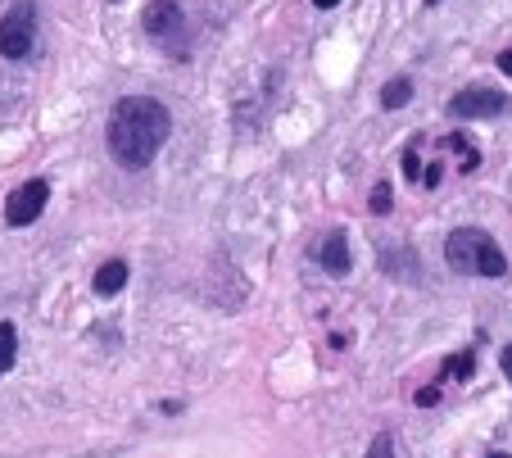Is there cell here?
I'll return each instance as SVG.
<instances>
[{
	"label": "cell",
	"instance_id": "6da1fadb",
	"mask_svg": "<svg viewBox=\"0 0 512 458\" xmlns=\"http://www.w3.org/2000/svg\"><path fill=\"white\" fill-rule=\"evenodd\" d=\"M168 132H173V118H168V109L159 100L127 96L118 100L114 118H109V155L123 168H145L164 150Z\"/></svg>",
	"mask_w": 512,
	"mask_h": 458
},
{
	"label": "cell",
	"instance_id": "7a4b0ae2",
	"mask_svg": "<svg viewBox=\"0 0 512 458\" xmlns=\"http://www.w3.org/2000/svg\"><path fill=\"white\" fill-rule=\"evenodd\" d=\"M445 259H449V268H458V273H476V277L508 273L503 250L494 245L490 232H481V227H458V232L445 241Z\"/></svg>",
	"mask_w": 512,
	"mask_h": 458
},
{
	"label": "cell",
	"instance_id": "3957f363",
	"mask_svg": "<svg viewBox=\"0 0 512 458\" xmlns=\"http://www.w3.org/2000/svg\"><path fill=\"white\" fill-rule=\"evenodd\" d=\"M32 32H37V5H32V0H19V5L0 19V55L5 59H28Z\"/></svg>",
	"mask_w": 512,
	"mask_h": 458
},
{
	"label": "cell",
	"instance_id": "277c9868",
	"mask_svg": "<svg viewBox=\"0 0 512 458\" xmlns=\"http://www.w3.org/2000/svg\"><path fill=\"white\" fill-rule=\"evenodd\" d=\"M182 32H186V14L177 0L145 5V37H155L159 46H182Z\"/></svg>",
	"mask_w": 512,
	"mask_h": 458
},
{
	"label": "cell",
	"instance_id": "5b68a950",
	"mask_svg": "<svg viewBox=\"0 0 512 458\" xmlns=\"http://www.w3.org/2000/svg\"><path fill=\"white\" fill-rule=\"evenodd\" d=\"M46 200H50V186L41 182V177L23 182L19 191H14L10 200H5V223H10V227H28V223H37L41 209H46Z\"/></svg>",
	"mask_w": 512,
	"mask_h": 458
},
{
	"label": "cell",
	"instance_id": "8992f818",
	"mask_svg": "<svg viewBox=\"0 0 512 458\" xmlns=\"http://www.w3.org/2000/svg\"><path fill=\"white\" fill-rule=\"evenodd\" d=\"M449 114L454 118H499V114H508V96L494 87H467L449 100Z\"/></svg>",
	"mask_w": 512,
	"mask_h": 458
},
{
	"label": "cell",
	"instance_id": "52a82bcc",
	"mask_svg": "<svg viewBox=\"0 0 512 458\" xmlns=\"http://www.w3.org/2000/svg\"><path fill=\"white\" fill-rule=\"evenodd\" d=\"M318 259H322V268H327L331 277H345L349 273V241H345V232H327V241L318 245Z\"/></svg>",
	"mask_w": 512,
	"mask_h": 458
},
{
	"label": "cell",
	"instance_id": "ba28073f",
	"mask_svg": "<svg viewBox=\"0 0 512 458\" xmlns=\"http://www.w3.org/2000/svg\"><path fill=\"white\" fill-rule=\"evenodd\" d=\"M123 282H127V264H123V259H109V264H100V273H96V291L100 295L123 291Z\"/></svg>",
	"mask_w": 512,
	"mask_h": 458
},
{
	"label": "cell",
	"instance_id": "9c48e42d",
	"mask_svg": "<svg viewBox=\"0 0 512 458\" xmlns=\"http://www.w3.org/2000/svg\"><path fill=\"white\" fill-rule=\"evenodd\" d=\"M14 350H19V332H14V322H0V372L14 368Z\"/></svg>",
	"mask_w": 512,
	"mask_h": 458
},
{
	"label": "cell",
	"instance_id": "30bf717a",
	"mask_svg": "<svg viewBox=\"0 0 512 458\" xmlns=\"http://www.w3.org/2000/svg\"><path fill=\"white\" fill-rule=\"evenodd\" d=\"M408 100H413V82H408V78L386 82V91H381V105H386V109H399V105H408Z\"/></svg>",
	"mask_w": 512,
	"mask_h": 458
},
{
	"label": "cell",
	"instance_id": "8fae6325",
	"mask_svg": "<svg viewBox=\"0 0 512 458\" xmlns=\"http://www.w3.org/2000/svg\"><path fill=\"white\" fill-rule=\"evenodd\" d=\"M472 372H476V359H472V354H454V359H445V377L467 381Z\"/></svg>",
	"mask_w": 512,
	"mask_h": 458
},
{
	"label": "cell",
	"instance_id": "7c38bea8",
	"mask_svg": "<svg viewBox=\"0 0 512 458\" xmlns=\"http://www.w3.org/2000/svg\"><path fill=\"white\" fill-rule=\"evenodd\" d=\"M390 195H395V191H390V182H381L377 191H372V214H390V205H395Z\"/></svg>",
	"mask_w": 512,
	"mask_h": 458
},
{
	"label": "cell",
	"instance_id": "4fadbf2b",
	"mask_svg": "<svg viewBox=\"0 0 512 458\" xmlns=\"http://www.w3.org/2000/svg\"><path fill=\"white\" fill-rule=\"evenodd\" d=\"M368 458H395V440L377 436V440H372V449H368Z\"/></svg>",
	"mask_w": 512,
	"mask_h": 458
},
{
	"label": "cell",
	"instance_id": "5bb4252c",
	"mask_svg": "<svg viewBox=\"0 0 512 458\" xmlns=\"http://www.w3.org/2000/svg\"><path fill=\"white\" fill-rule=\"evenodd\" d=\"M404 173H408V182H417V177H422V164H417V146L404 155Z\"/></svg>",
	"mask_w": 512,
	"mask_h": 458
},
{
	"label": "cell",
	"instance_id": "9a60e30c",
	"mask_svg": "<svg viewBox=\"0 0 512 458\" xmlns=\"http://www.w3.org/2000/svg\"><path fill=\"white\" fill-rule=\"evenodd\" d=\"M417 404H440V390H435V386L417 390Z\"/></svg>",
	"mask_w": 512,
	"mask_h": 458
},
{
	"label": "cell",
	"instance_id": "2e32d148",
	"mask_svg": "<svg viewBox=\"0 0 512 458\" xmlns=\"http://www.w3.org/2000/svg\"><path fill=\"white\" fill-rule=\"evenodd\" d=\"M499 363H503V377L512 381V345H508V350H503V359H499Z\"/></svg>",
	"mask_w": 512,
	"mask_h": 458
},
{
	"label": "cell",
	"instance_id": "e0dca14e",
	"mask_svg": "<svg viewBox=\"0 0 512 458\" xmlns=\"http://www.w3.org/2000/svg\"><path fill=\"white\" fill-rule=\"evenodd\" d=\"M499 69H503V73H512V50H503V55H499Z\"/></svg>",
	"mask_w": 512,
	"mask_h": 458
},
{
	"label": "cell",
	"instance_id": "ac0fdd59",
	"mask_svg": "<svg viewBox=\"0 0 512 458\" xmlns=\"http://www.w3.org/2000/svg\"><path fill=\"white\" fill-rule=\"evenodd\" d=\"M313 5H322V10H331V5H340V0H313Z\"/></svg>",
	"mask_w": 512,
	"mask_h": 458
},
{
	"label": "cell",
	"instance_id": "d6986e66",
	"mask_svg": "<svg viewBox=\"0 0 512 458\" xmlns=\"http://www.w3.org/2000/svg\"><path fill=\"white\" fill-rule=\"evenodd\" d=\"M490 458H508V454H490Z\"/></svg>",
	"mask_w": 512,
	"mask_h": 458
}]
</instances>
